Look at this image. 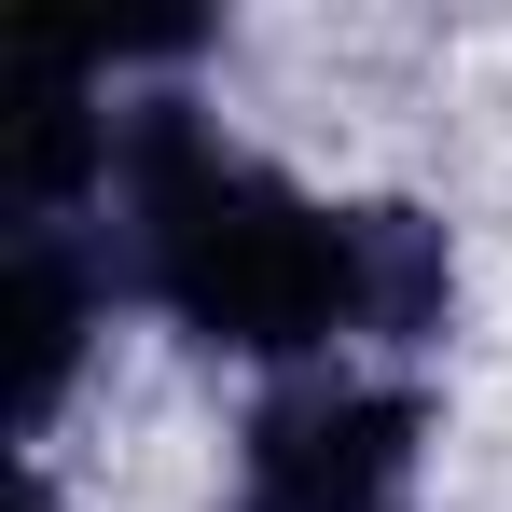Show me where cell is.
<instances>
[{"label": "cell", "instance_id": "5", "mask_svg": "<svg viewBox=\"0 0 512 512\" xmlns=\"http://www.w3.org/2000/svg\"><path fill=\"white\" fill-rule=\"evenodd\" d=\"M14 512H70V499H56V485H42V471H28V485H14Z\"/></svg>", "mask_w": 512, "mask_h": 512}, {"label": "cell", "instance_id": "3", "mask_svg": "<svg viewBox=\"0 0 512 512\" xmlns=\"http://www.w3.org/2000/svg\"><path fill=\"white\" fill-rule=\"evenodd\" d=\"M0 333H14V443H42V429L70 416L84 360H97V263H84V236H14Z\"/></svg>", "mask_w": 512, "mask_h": 512}, {"label": "cell", "instance_id": "1", "mask_svg": "<svg viewBox=\"0 0 512 512\" xmlns=\"http://www.w3.org/2000/svg\"><path fill=\"white\" fill-rule=\"evenodd\" d=\"M111 208H125V277L194 346H222V360H319L333 333H360L346 208H319L305 180L236 153L194 97H139L125 111Z\"/></svg>", "mask_w": 512, "mask_h": 512}, {"label": "cell", "instance_id": "4", "mask_svg": "<svg viewBox=\"0 0 512 512\" xmlns=\"http://www.w3.org/2000/svg\"><path fill=\"white\" fill-rule=\"evenodd\" d=\"M346 263H360V333L374 346H429L443 333V305H457V236L402 208V194H374V208H346Z\"/></svg>", "mask_w": 512, "mask_h": 512}, {"label": "cell", "instance_id": "2", "mask_svg": "<svg viewBox=\"0 0 512 512\" xmlns=\"http://www.w3.org/2000/svg\"><path fill=\"white\" fill-rule=\"evenodd\" d=\"M429 402L388 374H291L236 429V512H416Z\"/></svg>", "mask_w": 512, "mask_h": 512}]
</instances>
